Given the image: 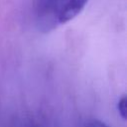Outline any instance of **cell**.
<instances>
[{
    "mask_svg": "<svg viewBox=\"0 0 127 127\" xmlns=\"http://www.w3.org/2000/svg\"><path fill=\"white\" fill-rule=\"evenodd\" d=\"M64 2V0H36L35 13L41 28L49 31L59 24L58 19Z\"/></svg>",
    "mask_w": 127,
    "mask_h": 127,
    "instance_id": "obj_1",
    "label": "cell"
},
{
    "mask_svg": "<svg viewBox=\"0 0 127 127\" xmlns=\"http://www.w3.org/2000/svg\"><path fill=\"white\" fill-rule=\"evenodd\" d=\"M88 0H64L63 8L60 12L58 22L64 24L75 18L84 8Z\"/></svg>",
    "mask_w": 127,
    "mask_h": 127,
    "instance_id": "obj_2",
    "label": "cell"
},
{
    "mask_svg": "<svg viewBox=\"0 0 127 127\" xmlns=\"http://www.w3.org/2000/svg\"><path fill=\"white\" fill-rule=\"evenodd\" d=\"M117 109L121 117L123 119H126L127 118V97L126 95H123L119 99L118 104H117Z\"/></svg>",
    "mask_w": 127,
    "mask_h": 127,
    "instance_id": "obj_3",
    "label": "cell"
},
{
    "mask_svg": "<svg viewBox=\"0 0 127 127\" xmlns=\"http://www.w3.org/2000/svg\"><path fill=\"white\" fill-rule=\"evenodd\" d=\"M87 127H108V126L99 120H91L87 124Z\"/></svg>",
    "mask_w": 127,
    "mask_h": 127,
    "instance_id": "obj_4",
    "label": "cell"
}]
</instances>
